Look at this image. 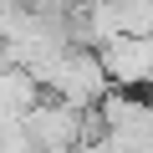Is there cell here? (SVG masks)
Masks as SVG:
<instances>
[{
  "instance_id": "6da1fadb",
  "label": "cell",
  "mask_w": 153,
  "mask_h": 153,
  "mask_svg": "<svg viewBox=\"0 0 153 153\" xmlns=\"http://www.w3.org/2000/svg\"><path fill=\"white\" fill-rule=\"evenodd\" d=\"M97 66L107 76V87H123V92H138L148 82V71H153V46L148 36H107L97 46Z\"/></svg>"
}]
</instances>
